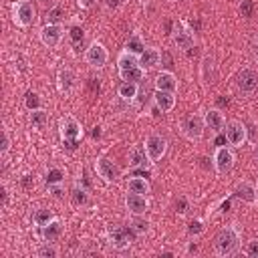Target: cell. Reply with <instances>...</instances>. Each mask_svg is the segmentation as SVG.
Segmentation results:
<instances>
[{
    "mask_svg": "<svg viewBox=\"0 0 258 258\" xmlns=\"http://www.w3.org/2000/svg\"><path fill=\"white\" fill-rule=\"evenodd\" d=\"M155 89L175 93V89H177V77H175L171 71H161V73H157V77H155Z\"/></svg>",
    "mask_w": 258,
    "mask_h": 258,
    "instance_id": "21",
    "label": "cell"
},
{
    "mask_svg": "<svg viewBox=\"0 0 258 258\" xmlns=\"http://www.w3.org/2000/svg\"><path fill=\"white\" fill-rule=\"evenodd\" d=\"M69 34H71V40L73 42H83V38H85V30L81 26H73Z\"/></svg>",
    "mask_w": 258,
    "mask_h": 258,
    "instance_id": "38",
    "label": "cell"
},
{
    "mask_svg": "<svg viewBox=\"0 0 258 258\" xmlns=\"http://www.w3.org/2000/svg\"><path fill=\"white\" fill-rule=\"evenodd\" d=\"M28 121H30V125H32L34 129H44L46 123H48V115H46L44 109H34V111H30Z\"/></svg>",
    "mask_w": 258,
    "mask_h": 258,
    "instance_id": "27",
    "label": "cell"
},
{
    "mask_svg": "<svg viewBox=\"0 0 258 258\" xmlns=\"http://www.w3.org/2000/svg\"><path fill=\"white\" fill-rule=\"evenodd\" d=\"M149 189H151V185H149V181H147L145 177H131L129 183H127V191H131V194L147 196Z\"/></svg>",
    "mask_w": 258,
    "mask_h": 258,
    "instance_id": "26",
    "label": "cell"
},
{
    "mask_svg": "<svg viewBox=\"0 0 258 258\" xmlns=\"http://www.w3.org/2000/svg\"><path fill=\"white\" fill-rule=\"evenodd\" d=\"M139 93V83H129V81H123L117 89V95L123 99V101H133Z\"/></svg>",
    "mask_w": 258,
    "mask_h": 258,
    "instance_id": "25",
    "label": "cell"
},
{
    "mask_svg": "<svg viewBox=\"0 0 258 258\" xmlns=\"http://www.w3.org/2000/svg\"><path fill=\"white\" fill-rule=\"evenodd\" d=\"M40 2H46V0H40Z\"/></svg>",
    "mask_w": 258,
    "mask_h": 258,
    "instance_id": "51",
    "label": "cell"
},
{
    "mask_svg": "<svg viewBox=\"0 0 258 258\" xmlns=\"http://www.w3.org/2000/svg\"><path fill=\"white\" fill-rule=\"evenodd\" d=\"M48 189H50V191H52V194H54L56 198H62V194H64V191H62V185H60V183H54V185H48Z\"/></svg>",
    "mask_w": 258,
    "mask_h": 258,
    "instance_id": "43",
    "label": "cell"
},
{
    "mask_svg": "<svg viewBox=\"0 0 258 258\" xmlns=\"http://www.w3.org/2000/svg\"><path fill=\"white\" fill-rule=\"evenodd\" d=\"M167 151V139L159 133H151L145 139V153L149 157V163H157Z\"/></svg>",
    "mask_w": 258,
    "mask_h": 258,
    "instance_id": "5",
    "label": "cell"
},
{
    "mask_svg": "<svg viewBox=\"0 0 258 258\" xmlns=\"http://www.w3.org/2000/svg\"><path fill=\"white\" fill-rule=\"evenodd\" d=\"M125 50H127V52H131V54H135V56H139V54L145 50V44H143L141 36H139V34L129 36V40L125 42Z\"/></svg>",
    "mask_w": 258,
    "mask_h": 258,
    "instance_id": "28",
    "label": "cell"
},
{
    "mask_svg": "<svg viewBox=\"0 0 258 258\" xmlns=\"http://www.w3.org/2000/svg\"><path fill=\"white\" fill-rule=\"evenodd\" d=\"M12 22L20 28H28L36 22V8L30 0H16L12 4Z\"/></svg>",
    "mask_w": 258,
    "mask_h": 258,
    "instance_id": "2",
    "label": "cell"
},
{
    "mask_svg": "<svg viewBox=\"0 0 258 258\" xmlns=\"http://www.w3.org/2000/svg\"><path fill=\"white\" fill-rule=\"evenodd\" d=\"M38 258H56L58 256V248L52 246V242H46L42 248H38Z\"/></svg>",
    "mask_w": 258,
    "mask_h": 258,
    "instance_id": "32",
    "label": "cell"
},
{
    "mask_svg": "<svg viewBox=\"0 0 258 258\" xmlns=\"http://www.w3.org/2000/svg\"><path fill=\"white\" fill-rule=\"evenodd\" d=\"M109 60V50L105 48L103 42L99 40H93L87 48H85V62L93 69H103Z\"/></svg>",
    "mask_w": 258,
    "mask_h": 258,
    "instance_id": "4",
    "label": "cell"
},
{
    "mask_svg": "<svg viewBox=\"0 0 258 258\" xmlns=\"http://www.w3.org/2000/svg\"><path fill=\"white\" fill-rule=\"evenodd\" d=\"M254 42L258 44V30H256V34H254Z\"/></svg>",
    "mask_w": 258,
    "mask_h": 258,
    "instance_id": "47",
    "label": "cell"
},
{
    "mask_svg": "<svg viewBox=\"0 0 258 258\" xmlns=\"http://www.w3.org/2000/svg\"><path fill=\"white\" fill-rule=\"evenodd\" d=\"M54 218H56V216H54L50 210H44V208H42V210H38V212L34 214L32 220H34V224H36L38 228H42V226H46V224H48L50 220H54Z\"/></svg>",
    "mask_w": 258,
    "mask_h": 258,
    "instance_id": "30",
    "label": "cell"
},
{
    "mask_svg": "<svg viewBox=\"0 0 258 258\" xmlns=\"http://www.w3.org/2000/svg\"><path fill=\"white\" fill-rule=\"evenodd\" d=\"M234 161H236V155H234V151H232L230 147H226V145H218V147H216L214 157H212V165H214V169H216L218 173H228V171H232Z\"/></svg>",
    "mask_w": 258,
    "mask_h": 258,
    "instance_id": "6",
    "label": "cell"
},
{
    "mask_svg": "<svg viewBox=\"0 0 258 258\" xmlns=\"http://www.w3.org/2000/svg\"><path fill=\"white\" fill-rule=\"evenodd\" d=\"M105 6L107 8H117L119 6V0H105Z\"/></svg>",
    "mask_w": 258,
    "mask_h": 258,
    "instance_id": "44",
    "label": "cell"
},
{
    "mask_svg": "<svg viewBox=\"0 0 258 258\" xmlns=\"http://www.w3.org/2000/svg\"><path fill=\"white\" fill-rule=\"evenodd\" d=\"M216 143H218V145H224V143H226V135H224V137H218Z\"/></svg>",
    "mask_w": 258,
    "mask_h": 258,
    "instance_id": "45",
    "label": "cell"
},
{
    "mask_svg": "<svg viewBox=\"0 0 258 258\" xmlns=\"http://www.w3.org/2000/svg\"><path fill=\"white\" fill-rule=\"evenodd\" d=\"M62 177H64V173H62L60 169H50V171L46 173V183H48V185L62 183Z\"/></svg>",
    "mask_w": 258,
    "mask_h": 258,
    "instance_id": "37",
    "label": "cell"
},
{
    "mask_svg": "<svg viewBox=\"0 0 258 258\" xmlns=\"http://www.w3.org/2000/svg\"><path fill=\"white\" fill-rule=\"evenodd\" d=\"M95 2H97V0H77L79 8H83V10H89V8H93V6H95Z\"/></svg>",
    "mask_w": 258,
    "mask_h": 258,
    "instance_id": "42",
    "label": "cell"
},
{
    "mask_svg": "<svg viewBox=\"0 0 258 258\" xmlns=\"http://www.w3.org/2000/svg\"><path fill=\"white\" fill-rule=\"evenodd\" d=\"M101 135V127H95V131H93V137H99Z\"/></svg>",
    "mask_w": 258,
    "mask_h": 258,
    "instance_id": "46",
    "label": "cell"
},
{
    "mask_svg": "<svg viewBox=\"0 0 258 258\" xmlns=\"http://www.w3.org/2000/svg\"><path fill=\"white\" fill-rule=\"evenodd\" d=\"M236 85H238V89L242 93H252L258 87V73L252 71V69H242L240 75H238Z\"/></svg>",
    "mask_w": 258,
    "mask_h": 258,
    "instance_id": "15",
    "label": "cell"
},
{
    "mask_svg": "<svg viewBox=\"0 0 258 258\" xmlns=\"http://www.w3.org/2000/svg\"><path fill=\"white\" fill-rule=\"evenodd\" d=\"M173 44L179 50H189L196 44V36L189 30H185V28H177L175 34H173Z\"/></svg>",
    "mask_w": 258,
    "mask_h": 258,
    "instance_id": "22",
    "label": "cell"
},
{
    "mask_svg": "<svg viewBox=\"0 0 258 258\" xmlns=\"http://www.w3.org/2000/svg\"><path fill=\"white\" fill-rule=\"evenodd\" d=\"M244 254H246L248 258H258V238H252V240L246 242Z\"/></svg>",
    "mask_w": 258,
    "mask_h": 258,
    "instance_id": "36",
    "label": "cell"
},
{
    "mask_svg": "<svg viewBox=\"0 0 258 258\" xmlns=\"http://www.w3.org/2000/svg\"><path fill=\"white\" fill-rule=\"evenodd\" d=\"M169 2H175V0H169Z\"/></svg>",
    "mask_w": 258,
    "mask_h": 258,
    "instance_id": "52",
    "label": "cell"
},
{
    "mask_svg": "<svg viewBox=\"0 0 258 258\" xmlns=\"http://www.w3.org/2000/svg\"><path fill=\"white\" fill-rule=\"evenodd\" d=\"M240 250V230L236 226H226L214 236V252L218 256H234Z\"/></svg>",
    "mask_w": 258,
    "mask_h": 258,
    "instance_id": "1",
    "label": "cell"
},
{
    "mask_svg": "<svg viewBox=\"0 0 258 258\" xmlns=\"http://www.w3.org/2000/svg\"><path fill=\"white\" fill-rule=\"evenodd\" d=\"M200 77L204 81V85H214L218 81V64H216V58L212 54H206L202 58V64H200Z\"/></svg>",
    "mask_w": 258,
    "mask_h": 258,
    "instance_id": "13",
    "label": "cell"
},
{
    "mask_svg": "<svg viewBox=\"0 0 258 258\" xmlns=\"http://www.w3.org/2000/svg\"><path fill=\"white\" fill-rule=\"evenodd\" d=\"M254 56H256V60H258V44H256V50H254Z\"/></svg>",
    "mask_w": 258,
    "mask_h": 258,
    "instance_id": "48",
    "label": "cell"
},
{
    "mask_svg": "<svg viewBox=\"0 0 258 258\" xmlns=\"http://www.w3.org/2000/svg\"><path fill=\"white\" fill-rule=\"evenodd\" d=\"M135 230L129 226H111L107 230V238H109V244L115 248V250H127L133 240H135Z\"/></svg>",
    "mask_w": 258,
    "mask_h": 258,
    "instance_id": "3",
    "label": "cell"
},
{
    "mask_svg": "<svg viewBox=\"0 0 258 258\" xmlns=\"http://www.w3.org/2000/svg\"><path fill=\"white\" fill-rule=\"evenodd\" d=\"M204 123L214 133H222L226 129V117H224V113L220 109H208L204 113Z\"/></svg>",
    "mask_w": 258,
    "mask_h": 258,
    "instance_id": "14",
    "label": "cell"
},
{
    "mask_svg": "<svg viewBox=\"0 0 258 258\" xmlns=\"http://www.w3.org/2000/svg\"><path fill=\"white\" fill-rule=\"evenodd\" d=\"M75 85H77V77H75L73 69H69V67L60 69L58 75H56V87H58V91L60 93H71L75 89Z\"/></svg>",
    "mask_w": 258,
    "mask_h": 258,
    "instance_id": "20",
    "label": "cell"
},
{
    "mask_svg": "<svg viewBox=\"0 0 258 258\" xmlns=\"http://www.w3.org/2000/svg\"><path fill=\"white\" fill-rule=\"evenodd\" d=\"M234 196L240 198L242 202H248V204H256V198H258V191H256V185L250 183V181H238L236 187H234Z\"/></svg>",
    "mask_w": 258,
    "mask_h": 258,
    "instance_id": "18",
    "label": "cell"
},
{
    "mask_svg": "<svg viewBox=\"0 0 258 258\" xmlns=\"http://www.w3.org/2000/svg\"><path fill=\"white\" fill-rule=\"evenodd\" d=\"M125 208H127V212H129V214H133V216H143V214L149 210L147 196L127 191V196H125Z\"/></svg>",
    "mask_w": 258,
    "mask_h": 258,
    "instance_id": "12",
    "label": "cell"
},
{
    "mask_svg": "<svg viewBox=\"0 0 258 258\" xmlns=\"http://www.w3.org/2000/svg\"><path fill=\"white\" fill-rule=\"evenodd\" d=\"M58 129H60V137H62V141L79 139V137L83 135V127H81V123H79L73 115L62 117L60 123H58Z\"/></svg>",
    "mask_w": 258,
    "mask_h": 258,
    "instance_id": "11",
    "label": "cell"
},
{
    "mask_svg": "<svg viewBox=\"0 0 258 258\" xmlns=\"http://www.w3.org/2000/svg\"><path fill=\"white\" fill-rule=\"evenodd\" d=\"M62 232H64L62 222H60L58 218H54V220H50L46 226L40 228V238H42L44 242H54V240H58V238L62 236Z\"/></svg>",
    "mask_w": 258,
    "mask_h": 258,
    "instance_id": "19",
    "label": "cell"
},
{
    "mask_svg": "<svg viewBox=\"0 0 258 258\" xmlns=\"http://www.w3.org/2000/svg\"><path fill=\"white\" fill-rule=\"evenodd\" d=\"M38 36H40V42H42L44 46H48V48H56V46L62 42L64 30H62L60 24H46V26L40 28Z\"/></svg>",
    "mask_w": 258,
    "mask_h": 258,
    "instance_id": "9",
    "label": "cell"
},
{
    "mask_svg": "<svg viewBox=\"0 0 258 258\" xmlns=\"http://www.w3.org/2000/svg\"><path fill=\"white\" fill-rule=\"evenodd\" d=\"M224 135H226V143L228 145L240 147L248 139V129H246V125L242 121H230V123H226Z\"/></svg>",
    "mask_w": 258,
    "mask_h": 258,
    "instance_id": "7",
    "label": "cell"
},
{
    "mask_svg": "<svg viewBox=\"0 0 258 258\" xmlns=\"http://www.w3.org/2000/svg\"><path fill=\"white\" fill-rule=\"evenodd\" d=\"M256 191H258V181H256Z\"/></svg>",
    "mask_w": 258,
    "mask_h": 258,
    "instance_id": "50",
    "label": "cell"
},
{
    "mask_svg": "<svg viewBox=\"0 0 258 258\" xmlns=\"http://www.w3.org/2000/svg\"><path fill=\"white\" fill-rule=\"evenodd\" d=\"M71 200H73V204L75 206H87L89 204V191L85 189V187H73V191H71Z\"/></svg>",
    "mask_w": 258,
    "mask_h": 258,
    "instance_id": "29",
    "label": "cell"
},
{
    "mask_svg": "<svg viewBox=\"0 0 258 258\" xmlns=\"http://www.w3.org/2000/svg\"><path fill=\"white\" fill-rule=\"evenodd\" d=\"M161 62V52L153 46H145V50L139 54V67L143 71H151Z\"/></svg>",
    "mask_w": 258,
    "mask_h": 258,
    "instance_id": "17",
    "label": "cell"
},
{
    "mask_svg": "<svg viewBox=\"0 0 258 258\" xmlns=\"http://www.w3.org/2000/svg\"><path fill=\"white\" fill-rule=\"evenodd\" d=\"M143 75H145V71L139 67V62L119 69V77H121V81H129V83H139V81L143 79Z\"/></svg>",
    "mask_w": 258,
    "mask_h": 258,
    "instance_id": "23",
    "label": "cell"
},
{
    "mask_svg": "<svg viewBox=\"0 0 258 258\" xmlns=\"http://www.w3.org/2000/svg\"><path fill=\"white\" fill-rule=\"evenodd\" d=\"M62 8L60 6H52L48 12H46V24H58L62 20Z\"/></svg>",
    "mask_w": 258,
    "mask_h": 258,
    "instance_id": "33",
    "label": "cell"
},
{
    "mask_svg": "<svg viewBox=\"0 0 258 258\" xmlns=\"http://www.w3.org/2000/svg\"><path fill=\"white\" fill-rule=\"evenodd\" d=\"M24 107H26L28 111L40 109V99H38V95H36V93H26V97H24Z\"/></svg>",
    "mask_w": 258,
    "mask_h": 258,
    "instance_id": "35",
    "label": "cell"
},
{
    "mask_svg": "<svg viewBox=\"0 0 258 258\" xmlns=\"http://www.w3.org/2000/svg\"><path fill=\"white\" fill-rule=\"evenodd\" d=\"M256 161H258V147H256Z\"/></svg>",
    "mask_w": 258,
    "mask_h": 258,
    "instance_id": "49",
    "label": "cell"
},
{
    "mask_svg": "<svg viewBox=\"0 0 258 258\" xmlns=\"http://www.w3.org/2000/svg\"><path fill=\"white\" fill-rule=\"evenodd\" d=\"M185 210H187V202H185V198H179L175 202V212L177 214H185Z\"/></svg>",
    "mask_w": 258,
    "mask_h": 258,
    "instance_id": "41",
    "label": "cell"
},
{
    "mask_svg": "<svg viewBox=\"0 0 258 258\" xmlns=\"http://www.w3.org/2000/svg\"><path fill=\"white\" fill-rule=\"evenodd\" d=\"M204 129H206V123H204V115H191L187 117L183 123H181V133L189 139V141H200L204 137Z\"/></svg>",
    "mask_w": 258,
    "mask_h": 258,
    "instance_id": "8",
    "label": "cell"
},
{
    "mask_svg": "<svg viewBox=\"0 0 258 258\" xmlns=\"http://www.w3.org/2000/svg\"><path fill=\"white\" fill-rule=\"evenodd\" d=\"M95 171L99 173V177H101L105 183H113V181L119 179V167H117L111 159H107V157H103V155L95 159Z\"/></svg>",
    "mask_w": 258,
    "mask_h": 258,
    "instance_id": "10",
    "label": "cell"
},
{
    "mask_svg": "<svg viewBox=\"0 0 258 258\" xmlns=\"http://www.w3.org/2000/svg\"><path fill=\"white\" fill-rule=\"evenodd\" d=\"M153 103H155V107H157L161 113H169V111L175 107V93L155 89V93H153Z\"/></svg>",
    "mask_w": 258,
    "mask_h": 258,
    "instance_id": "16",
    "label": "cell"
},
{
    "mask_svg": "<svg viewBox=\"0 0 258 258\" xmlns=\"http://www.w3.org/2000/svg\"><path fill=\"white\" fill-rule=\"evenodd\" d=\"M240 14L246 16V18L252 14V0H242L240 2Z\"/></svg>",
    "mask_w": 258,
    "mask_h": 258,
    "instance_id": "39",
    "label": "cell"
},
{
    "mask_svg": "<svg viewBox=\"0 0 258 258\" xmlns=\"http://www.w3.org/2000/svg\"><path fill=\"white\" fill-rule=\"evenodd\" d=\"M149 163V157L145 153V147L141 145H133L129 149V165L131 167H145Z\"/></svg>",
    "mask_w": 258,
    "mask_h": 258,
    "instance_id": "24",
    "label": "cell"
},
{
    "mask_svg": "<svg viewBox=\"0 0 258 258\" xmlns=\"http://www.w3.org/2000/svg\"><path fill=\"white\" fill-rule=\"evenodd\" d=\"M131 228L135 230V234H145V232L149 230V222L143 220L141 216H133V220H131Z\"/></svg>",
    "mask_w": 258,
    "mask_h": 258,
    "instance_id": "34",
    "label": "cell"
},
{
    "mask_svg": "<svg viewBox=\"0 0 258 258\" xmlns=\"http://www.w3.org/2000/svg\"><path fill=\"white\" fill-rule=\"evenodd\" d=\"M8 147H10V139H8V133H6V131H2V147H0V153H2V155H6Z\"/></svg>",
    "mask_w": 258,
    "mask_h": 258,
    "instance_id": "40",
    "label": "cell"
},
{
    "mask_svg": "<svg viewBox=\"0 0 258 258\" xmlns=\"http://www.w3.org/2000/svg\"><path fill=\"white\" fill-rule=\"evenodd\" d=\"M204 230H206V226H204V220H200V218H194V220H189V224H187V236H191V238H198L200 234H204Z\"/></svg>",
    "mask_w": 258,
    "mask_h": 258,
    "instance_id": "31",
    "label": "cell"
}]
</instances>
